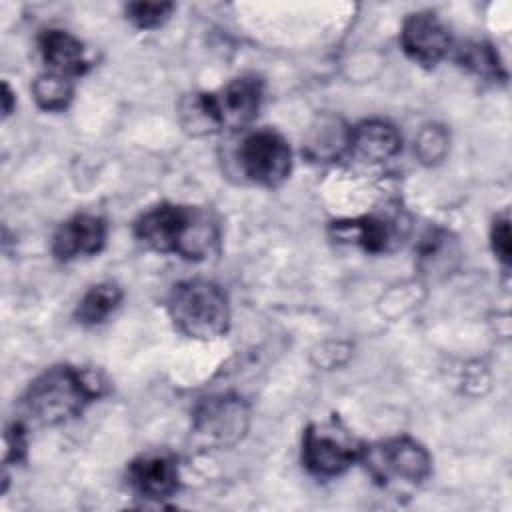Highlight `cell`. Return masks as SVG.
Wrapping results in <instances>:
<instances>
[{
    "label": "cell",
    "mask_w": 512,
    "mask_h": 512,
    "mask_svg": "<svg viewBox=\"0 0 512 512\" xmlns=\"http://www.w3.org/2000/svg\"><path fill=\"white\" fill-rule=\"evenodd\" d=\"M362 446L336 416L312 422L302 436V464L318 478H334L360 460Z\"/></svg>",
    "instance_id": "cell-6"
},
{
    "label": "cell",
    "mask_w": 512,
    "mask_h": 512,
    "mask_svg": "<svg viewBox=\"0 0 512 512\" xmlns=\"http://www.w3.org/2000/svg\"><path fill=\"white\" fill-rule=\"evenodd\" d=\"M360 462L380 488L406 494L418 488L432 472L428 450L410 436H396L374 444H364Z\"/></svg>",
    "instance_id": "cell-5"
},
{
    "label": "cell",
    "mask_w": 512,
    "mask_h": 512,
    "mask_svg": "<svg viewBox=\"0 0 512 512\" xmlns=\"http://www.w3.org/2000/svg\"><path fill=\"white\" fill-rule=\"evenodd\" d=\"M128 490L144 500L162 502L176 494L180 486L178 462L170 452H146L126 468Z\"/></svg>",
    "instance_id": "cell-9"
},
{
    "label": "cell",
    "mask_w": 512,
    "mask_h": 512,
    "mask_svg": "<svg viewBox=\"0 0 512 512\" xmlns=\"http://www.w3.org/2000/svg\"><path fill=\"white\" fill-rule=\"evenodd\" d=\"M400 46L404 54L424 68H434L452 46L448 28L432 12L410 14L400 32Z\"/></svg>",
    "instance_id": "cell-10"
},
{
    "label": "cell",
    "mask_w": 512,
    "mask_h": 512,
    "mask_svg": "<svg viewBox=\"0 0 512 512\" xmlns=\"http://www.w3.org/2000/svg\"><path fill=\"white\" fill-rule=\"evenodd\" d=\"M448 148V136L440 126H426L416 142V152L422 162H438Z\"/></svg>",
    "instance_id": "cell-21"
},
{
    "label": "cell",
    "mask_w": 512,
    "mask_h": 512,
    "mask_svg": "<svg viewBox=\"0 0 512 512\" xmlns=\"http://www.w3.org/2000/svg\"><path fill=\"white\" fill-rule=\"evenodd\" d=\"M250 424V410L240 396L214 394L204 398L192 416V434L202 448L238 444Z\"/></svg>",
    "instance_id": "cell-7"
},
{
    "label": "cell",
    "mask_w": 512,
    "mask_h": 512,
    "mask_svg": "<svg viewBox=\"0 0 512 512\" xmlns=\"http://www.w3.org/2000/svg\"><path fill=\"white\" fill-rule=\"evenodd\" d=\"M122 302V290L114 282H100L92 286L76 308V318L80 324L94 326L104 322Z\"/></svg>",
    "instance_id": "cell-15"
},
{
    "label": "cell",
    "mask_w": 512,
    "mask_h": 512,
    "mask_svg": "<svg viewBox=\"0 0 512 512\" xmlns=\"http://www.w3.org/2000/svg\"><path fill=\"white\" fill-rule=\"evenodd\" d=\"M106 222L94 214H76L56 230L52 254L60 262L98 254L106 244Z\"/></svg>",
    "instance_id": "cell-11"
},
{
    "label": "cell",
    "mask_w": 512,
    "mask_h": 512,
    "mask_svg": "<svg viewBox=\"0 0 512 512\" xmlns=\"http://www.w3.org/2000/svg\"><path fill=\"white\" fill-rule=\"evenodd\" d=\"M102 392L104 382L94 372L58 364L30 382L22 396V410L38 426H56L80 416Z\"/></svg>",
    "instance_id": "cell-2"
},
{
    "label": "cell",
    "mask_w": 512,
    "mask_h": 512,
    "mask_svg": "<svg viewBox=\"0 0 512 512\" xmlns=\"http://www.w3.org/2000/svg\"><path fill=\"white\" fill-rule=\"evenodd\" d=\"M456 60L466 66L470 72L482 76V78H490V80H498V78H506L498 54L494 52L492 46L484 44V42H468L462 48H458V56Z\"/></svg>",
    "instance_id": "cell-18"
},
{
    "label": "cell",
    "mask_w": 512,
    "mask_h": 512,
    "mask_svg": "<svg viewBox=\"0 0 512 512\" xmlns=\"http://www.w3.org/2000/svg\"><path fill=\"white\" fill-rule=\"evenodd\" d=\"M172 10V2H130L126 6V16L134 26L142 30H152L162 26L170 18Z\"/></svg>",
    "instance_id": "cell-20"
},
{
    "label": "cell",
    "mask_w": 512,
    "mask_h": 512,
    "mask_svg": "<svg viewBox=\"0 0 512 512\" xmlns=\"http://www.w3.org/2000/svg\"><path fill=\"white\" fill-rule=\"evenodd\" d=\"M238 164L250 182L276 188L290 176L292 150L278 132L256 130L242 140L238 148Z\"/></svg>",
    "instance_id": "cell-8"
},
{
    "label": "cell",
    "mask_w": 512,
    "mask_h": 512,
    "mask_svg": "<svg viewBox=\"0 0 512 512\" xmlns=\"http://www.w3.org/2000/svg\"><path fill=\"white\" fill-rule=\"evenodd\" d=\"M330 232L336 240L356 244L366 252H384L394 238V226L378 216L340 220L330 226Z\"/></svg>",
    "instance_id": "cell-14"
},
{
    "label": "cell",
    "mask_w": 512,
    "mask_h": 512,
    "mask_svg": "<svg viewBox=\"0 0 512 512\" xmlns=\"http://www.w3.org/2000/svg\"><path fill=\"white\" fill-rule=\"evenodd\" d=\"M490 238H492V250L496 258L504 266H508L510 264V218L506 212L502 216H496Z\"/></svg>",
    "instance_id": "cell-23"
},
{
    "label": "cell",
    "mask_w": 512,
    "mask_h": 512,
    "mask_svg": "<svg viewBox=\"0 0 512 512\" xmlns=\"http://www.w3.org/2000/svg\"><path fill=\"white\" fill-rule=\"evenodd\" d=\"M32 96L42 110L62 112L68 108L74 96V86L70 78L54 72H46L32 82Z\"/></svg>",
    "instance_id": "cell-16"
},
{
    "label": "cell",
    "mask_w": 512,
    "mask_h": 512,
    "mask_svg": "<svg viewBox=\"0 0 512 512\" xmlns=\"http://www.w3.org/2000/svg\"><path fill=\"white\" fill-rule=\"evenodd\" d=\"M38 48L44 64L50 72L74 78L88 70V60L84 56V46L78 38L64 30H44L38 38Z\"/></svg>",
    "instance_id": "cell-13"
},
{
    "label": "cell",
    "mask_w": 512,
    "mask_h": 512,
    "mask_svg": "<svg viewBox=\"0 0 512 512\" xmlns=\"http://www.w3.org/2000/svg\"><path fill=\"white\" fill-rule=\"evenodd\" d=\"M26 454V430L22 422H14L4 432V464L20 462Z\"/></svg>",
    "instance_id": "cell-22"
},
{
    "label": "cell",
    "mask_w": 512,
    "mask_h": 512,
    "mask_svg": "<svg viewBox=\"0 0 512 512\" xmlns=\"http://www.w3.org/2000/svg\"><path fill=\"white\" fill-rule=\"evenodd\" d=\"M12 108H14V94L8 86V82L2 84V112H4V118H8L12 114Z\"/></svg>",
    "instance_id": "cell-24"
},
{
    "label": "cell",
    "mask_w": 512,
    "mask_h": 512,
    "mask_svg": "<svg viewBox=\"0 0 512 512\" xmlns=\"http://www.w3.org/2000/svg\"><path fill=\"white\" fill-rule=\"evenodd\" d=\"M176 330L188 338L214 340L230 328V302L226 292L212 280L178 282L166 302Z\"/></svg>",
    "instance_id": "cell-4"
},
{
    "label": "cell",
    "mask_w": 512,
    "mask_h": 512,
    "mask_svg": "<svg viewBox=\"0 0 512 512\" xmlns=\"http://www.w3.org/2000/svg\"><path fill=\"white\" fill-rule=\"evenodd\" d=\"M134 234L148 248L186 260H204L220 244V224L210 210L170 202L142 212Z\"/></svg>",
    "instance_id": "cell-1"
},
{
    "label": "cell",
    "mask_w": 512,
    "mask_h": 512,
    "mask_svg": "<svg viewBox=\"0 0 512 512\" xmlns=\"http://www.w3.org/2000/svg\"><path fill=\"white\" fill-rule=\"evenodd\" d=\"M402 148V136L384 120H366L348 132V152L366 164L394 158Z\"/></svg>",
    "instance_id": "cell-12"
},
{
    "label": "cell",
    "mask_w": 512,
    "mask_h": 512,
    "mask_svg": "<svg viewBox=\"0 0 512 512\" xmlns=\"http://www.w3.org/2000/svg\"><path fill=\"white\" fill-rule=\"evenodd\" d=\"M458 256L456 242L446 230H430L418 250V264L424 272H436L438 268H450V258Z\"/></svg>",
    "instance_id": "cell-17"
},
{
    "label": "cell",
    "mask_w": 512,
    "mask_h": 512,
    "mask_svg": "<svg viewBox=\"0 0 512 512\" xmlns=\"http://www.w3.org/2000/svg\"><path fill=\"white\" fill-rule=\"evenodd\" d=\"M348 132L350 130L338 128L336 120H330V126H324L320 122V132H314L308 142L310 156L320 160L340 156V152L348 148Z\"/></svg>",
    "instance_id": "cell-19"
},
{
    "label": "cell",
    "mask_w": 512,
    "mask_h": 512,
    "mask_svg": "<svg viewBox=\"0 0 512 512\" xmlns=\"http://www.w3.org/2000/svg\"><path fill=\"white\" fill-rule=\"evenodd\" d=\"M264 96L262 80L240 76L218 92L190 94L180 102L182 126L192 134L242 130L258 114Z\"/></svg>",
    "instance_id": "cell-3"
}]
</instances>
